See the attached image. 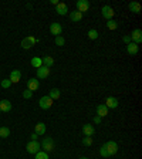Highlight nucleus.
Instances as JSON below:
<instances>
[{"label": "nucleus", "mask_w": 142, "mask_h": 159, "mask_svg": "<svg viewBox=\"0 0 142 159\" xmlns=\"http://www.w3.org/2000/svg\"><path fill=\"white\" fill-rule=\"evenodd\" d=\"M118 152V145L117 142H114V141H108L100 148V155L102 158H108L111 155H115Z\"/></svg>", "instance_id": "f257e3e1"}, {"label": "nucleus", "mask_w": 142, "mask_h": 159, "mask_svg": "<svg viewBox=\"0 0 142 159\" xmlns=\"http://www.w3.org/2000/svg\"><path fill=\"white\" fill-rule=\"evenodd\" d=\"M40 143L37 142V141H30V142L26 145V151L28 152V154H31V155H36L38 151H41L40 149Z\"/></svg>", "instance_id": "f03ea898"}, {"label": "nucleus", "mask_w": 142, "mask_h": 159, "mask_svg": "<svg viewBox=\"0 0 142 159\" xmlns=\"http://www.w3.org/2000/svg\"><path fill=\"white\" fill-rule=\"evenodd\" d=\"M40 146L43 148V151L49 154V152L54 151V141L51 138H49V136H47V138L43 139V143H40Z\"/></svg>", "instance_id": "7ed1b4c3"}, {"label": "nucleus", "mask_w": 142, "mask_h": 159, "mask_svg": "<svg viewBox=\"0 0 142 159\" xmlns=\"http://www.w3.org/2000/svg\"><path fill=\"white\" fill-rule=\"evenodd\" d=\"M53 102H54V101L49 97V95H44V97L40 98V101H38V105H40L41 110H49V108H51Z\"/></svg>", "instance_id": "20e7f679"}, {"label": "nucleus", "mask_w": 142, "mask_h": 159, "mask_svg": "<svg viewBox=\"0 0 142 159\" xmlns=\"http://www.w3.org/2000/svg\"><path fill=\"white\" fill-rule=\"evenodd\" d=\"M37 41H38L37 38H34L33 36H28V37H26V38H23V40H21V47H23L24 50H28V49H31V47L36 44Z\"/></svg>", "instance_id": "39448f33"}, {"label": "nucleus", "mask_w": 142, "mask_h": 159, "mask_svg": "<svg viewBox=\"0 0 142 159\" xmlns=\"http://www.w3.org/2000/svg\"><path fill=\"white\" fill-rule=\"evenodd\" d=\"M131 41L132 43H135V44H139V43H142V31L139 29H135L134 31L131 33Z\"/></svg>", "instance_id": "423d86ee"}, {"label": "nucleus", "mask_w": 142, "mask_h": 159, "mask_svg": "<svg viewBox=\"0 0 142 159\" xmlns=\"http://www.w3.org/2000/svg\"><path fill=\"white\" fill-rule=\"evenodd\" d=\"M89 9V2L88 0H78L77 2V12L82 13L84 14L85 12H88Z\"/></svg>", "instance_id": "0eeeda50"}, {"label": "nucleus", "mask_w": 142, "mask_h": 159, "mask_svg": "<svg viewBox=\"0 0 142 159\" xmlns=\"http://www.w3.org/2000/svg\"><path fill=\"white\" fill-rule=\"evenodd\" d=\"M61 31H63V26L60 23H51L50 24V33L53 34V36H60Z\"/></svg>", "instance_id": "6e6552de"}, {"label": "nucleus", "mask_w": 142, "mask_h": 159, "mask_svg": "<svg viewBox=\"0 0 142 159\" xmlns=\"http://www.w3.org/2000/svg\"><path fill=\"white\" fill-rule=\"evenodd\" d=\"M50 75V68L44 67V65H41L40 68H37V78H40V80H44Z\"/></svg>", "instance_id": "1a4fd4ad"}, {"label": "nucleus", "mask_w": 142, "mask_h": 159, "mask_svg": "<svg viewBox=\"0 0 142 159\" xmlns=\"http://www.w3.org/2000/svg\"><path fill=\"white\" fill-rule=\"evenodd\" d=\"M101 14H102V17H105L107 20H111L114 16L112 7H111V6H104V7L101 9Z\"/></svg>", "instance_id": "9d476101"}, {"label": "nucleus", "mask_w": 142, "mask_h": 159, "mask_svg": "<svg viewBox=\"0 0 142 159\" xmlns=\"http://www.w3.org/2000/svg\"><path fill=\"white\" fill-rule=\"evenodd\" d=\"M118 104H119V102H118V99L117 98H114V97H108L105 99V104H104V105L107 107V108H108V110H114V108H117L118 107Z\"/></svg>", "instance_id": "9b49d317"}, {"label": "nucleus", "mask_w": 142, "mask_h": 159, "mask_svg": "<svg viewBox=\"0 0 142 159\" xmlns=\"http://www.w3.org/2000/svg\"><path fill=\"white\" fill-rule=\"evenodd\" d=\"M126 51H128V54H129V56H137V54H138V51H139L138 44H135V43H132V41H131L129 44H126Z\"/></svg>", "instance_id": "f8f14e48"}, {"label": "nucleus", "mask_w": 142, "mask_h": 159, "mask_svg": "<svg viewBox=\"0 0 142 159\" xmlns=\"http://www.w3.org/2000/svg\"><path fill=\"white\" fill-rule=\"evenodd\" d=\"M20 78H21V73H20V71H19V70H13L9 80L12 81V84H17V82H20Z\"/></svg>", "instance_id": "ddd939ff"}, {"label": "nucleus", "mask_w": 142, "mask_h": 159, "mask_svg": "<svg viewBox=\"0 0 142 159\" xmlns=\"http://www.w3.org/2000/svg\"><path fill=\"white\" fill-rule=\"evenodd\" d=\"M94 132H95V128L93 125H89V124H85L84 127H82V134L84 136H93Z\"/></svg>", "instance_id": "4468645a"}, {"label": "nucleus", "mask_w": 142, "mask_h": 159, "mask_svg": "<svg viewBox=\"0 0 142 159\" xmlns=\"http://www.w3.org/2000/svg\"><path fill=\"white\" fill-rule=\"evenodd\" d=\"M56 12L60 14V16H65L67 13H68V7H67V4L65 3H58L56 7Z\"/></svg>", "instance_id": "2eb2a0df"}, {"label": "nucleus", "mask_w": 142, "mask_h": 159, "mask_svg": "<svg viewBox=\"0 0 142 159\" xmlns=\"http://www.w3.org/2000/svg\"><path fill=\"white\" fill-rule=\"evenodd\" d=\"M38 80L37 78H30L27 81V90H30V91H36L37 88H38Z\"/></svg>", "instance_id": "dca6fc26"}, {"label": "nucleus", "mask_w": 142, "mask_h": 159, "mask_svg": "<svg viewBox=\"0 0 142 159\" xmlns=\"http://www.w3.org/2000/svg\"><path fill=\"white\" fill-rule=\"evenodd\" d=\"M0 110L2 112H9V111H12V104L9 99H2L0 101Z\"/></svg>", "instance_id": "f3484780"}, {"label": "nucleus", "mask_w": 142, "mask_h": 159, "mask_svg": "<svg viewBox=\"0 0 142 159\" xmlns=\"http://www.w3.org/2000/svg\"><path fill=\"white\" fill-rule=\"evenodd\" d=\"M128 7H129V10L132 13H135V14H139V13H141V4H139L138 2H131V3L128 4Z\"/></svg>", "instance_id": "a211bd4d"}, {"label": "nucleus", "mask_w": 142, "mask_h": 159, "mask_svg": "<svg viewBox=\"0 0 142 159\" xmlns=\"http://www.w3.org/2000/svg\"><path fill=\"white\" fill-rule=\"evenodd\" d=\"M34 129H36V132H34V134L41 135V136H43V135L46 134V129H47V128H46V124L38 122V124H36V127H34Z\"/></svg>", "instance_id": "6ab92c4d"}, {"label": "nucleus", "mask_w": 142, "mask_h": 159, "mask_svg": "<svg viewBox=\"0 0 142 159\" xmlns=\"http://www.w3.org/2000/svg\"><path fill=\"white\" fill-rule=\"evenodd\" d=\"M97 115L98 117H107V115H108V108H107L105 105H104V104H101V105H98L97 107Z\"/></svg>", "instance_id": "aec40b11"}, {"label": "nucleus", "mask_w": 142, "mask_h": 159, "mask_svg": "<svg viewBox=\"0 0 142 159\" xmlns=\"http://www.w3.org/2000/svg\"><path fill=\"white\" fill-rule=\"evenodd\" d=\"M41 61H43V65H44V67L50 68V67H53V64H54V58L50 57V56H46V57L41 58Z\"/></svg>", "instance_id": "412c9836"}, {"label": "nucleus", "mask_w": 142, "mask_h": 159, "mask_svg": "<svg viewBox=\"0 0 142 159\" xmlns=\"http://www.w3.org/2000/svg\"><path fill=\"white\" fill-rule=\"evenodd\" d=\"M70 19H71V21H74V23H77V21H80L82 19V13H80V12H71L70 13Z\"/></svg>", "instance_id": "4be33fe9"}, {"label": "nucleus", "mask_w": 142, "mask_h": 159, "mask_svg": "<svg viewBox=\"0 0 142 159\" xmlns=\"http://www.w3.org/2000/svg\"><path fill=\"white\" fill-rule=\"evenodd\" d=\"M60 95H61V92H60V90L58 88H53V90H50V94H49V97L51 98V99H58L60 98Z\"/></svg>", "instance_id": "5701e85b"}, {"label": "nucleus", "mask_w": 142, "mask_h": 159, "mask_svg": "<svg viewBox=\"0 0 142 159\" xmlns=\"http://www.w3.org/2000/svg\"><path fill=\"white\" fill-rule=\"evenodd\" d=\"M31 65L34 67V68H40L41 65H43L41 57H34V58H31Z\"/></svg>", "instance_id": "b1692460"}, {"label": "nucleus", "mask_w": 142, "mask_h": 159, "mask_svg": "<svg viewBox=\"0 0 142 159\" xmlns=\"http://www.w3.org/2000/svg\"><path fill=\"white\" fill-rule=\"evenodd\" d=\"M107 27H108L110 30H117L118 29V21H115V20L111 19V20L107 21Z\"/></svg>", "instance_id": "393cba45"}, {"label": "nucleus", "mask_w": 142, "mask_h": 159, "mask_svg": "<svg viewBox=\"0 0 142 159\" xmlns=\"http://www.w3.org/2000/svg\"><path fill=\"white\" fill-rule=\"evenodd\" d=\"M9 135H10V129H9L7 127L0 128V136H2V138H9Z\"/></svg>", "instance_id": "a878e982"}, {"label": "nucleus", "mask_w": 142, "mask_h": 159, "mask_svg": "<svg viewBox=\"0 0 142 159\" xmlns=\"http://www.w3.org/2000/svg\"><path fill=\"white\" fill-rule=\"evenodd\" d=\"M54 41H56V45H58V47H63L65 44V38L63 36H57L54 38Z\"/></svg>", "instance_id": "bb28decb"}, {"label": "nucleus", "mask_w": 142, "mask_h": 159, "mask_svg": "<svg viewBox=\"0 0 142 159\" xmlns=\"http://www.w3.org/2000/svg\"><path fill=\"white\" fill-rule=\"evenodd\" d=\"M36 159H50L49 158V154L44 151H38L36 154Z\"/></svg>", "instance_id": "cd10ccee"}, {"label": "nucleus", "mask_w": 142, "mask_h": 159, "mask_svg": "<svg viewBox=\"0 0 142 159\" xmlns=\"http://www.w3.org/2000/svg\"><path fill=\"white\" fill-rule=\"evenodd\" d=\"M88 38H91V40H97L98 38V31L95 29H91L88 31Z\"/></svg>", "instance_id": "c85d7f7f"}, {"label": "nucleus", "mask_w": 142, "mask_h": 159, "mask_svg": "<svg viewBox=\"0 0 142 159\" xmlns=\"http://www.w3.org/2000/svg\"><path fill=\"white\" fill-rule=\"evenodd\" d=\"M82 145L84 146H91L93 145V138L91 136H84L82 138Z\"/></svg>", "instance_id": "c756f323"}, {"label": "nucleus", "mask_w": 142, "mask_h": 159, "mask_svg": "<svg viewBox=\"0 0 142 159\" xmlns=\"http://www.w3.org/2000/svg\"><path fill=\"white\" fill-rule=\"evenodd\" d=\"M0 85L3 87V88H10V85H12V81H10V80H3V81H2V84H0Z\"/></svg>", "instance_id": "7c9ffc66"}, {"label": "nucleus", "mask_w": 142, "mask_h": 159, "mask_svg": "<svg viewBox=\"0 0 142 159\" xmlns=\"http://www.w3.org/2000/svg\"><path fill=\"white\" fill-rule=\"evenodd\" d=\"M33 97V91L30 90H26L23 91V98H26V99H28V98H31Z\"/></svg>", "instance_id": "2f4dec72"}, {"label": "nucleus", "mask_w": 142, "mask_h": 159, "mask_svg": "<svg viewBox=\"0 0 142 159\" xmlns=\"http://www.w3.org/2000/svg\"><path fill=\"white\" fill-rule=\"evenodd\" d=\"M122 41H124L125 44H129V43H131V37L129 36H124V37H122Z\"/></svg>", "instance_id": "473e14b6"}, {"label": "nucleus", "mask_w": 142, "mask_h": 159, "mask_svg": "<svg viewBox=\"0 0 142 159\" xmlns=\"http://www.w3.org/2000/svg\"><path fill=\"white\" fill-rule=\"evenodd\" d=\"M101 117H98V115H97V117H94V122H95V124H100V122H101Z\"/></svg>", "instance_id": "72a5a7b5"}, {"label": "nucleus", "mask_w": 142, "mask_h": 159, "mask_svg": "<svg viewBox=\"0 0 142 159\" xmlns=\"http://www.w3.org/2000/svg\"><path fill=\"white\" fill-rule=\"evenodd\" d=\"M37 138H38V135H37V134H33L31 135V141H37Z\"/></svg>", "instance_id": "f704fd0d"}, {"label": "nucleus", "mask_w": 142, "mask_h": 159, "mask_svg": "<svg viewBox=\"0 0 142 159\" xmlns=\"http://www.w3.org/2000/svg\"><path fill=\"white\" fill-rule=\"evenodd\" d=\"M50 3H51V4H56V6H57V4L60 3V2H58V0H50Z\"/></svg>", "instance_id": "c9c22d12"}, {"label": "nucleus", "mask_w": 142, "mask_h": 159, "mask_svg": "<svg viewBox=\"0 0 142 159\" xmlns=\"http://www.w3.org/2000/svg\"><path fill=\"white\" fill-rule=\"evenodd\" d=\"M80 159H88V158H87V156H81V158H80Z\"/></svg>", "instance_id": "e433bc0d"}, {"label": "nucleus", "mask_w": 142, "mask_h": 159, "mask_svg": "<svg viewBox=\"0 0 142 159\" xmlns=\"http://www.w3.org/2000/svg\"><path fill=\"white\" fill-rule=\"evenodd\" d=\"M0 114H2V110H0Z\"/></svg>", "instance_id": "4c0bfd02"}]
</instances>
